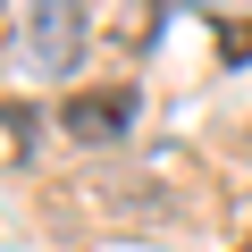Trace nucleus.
I'll use <instances>...</instances> for the list:
<instances>
[{
	"label": "nucleus",
	"mask_w": 252,
	"mask_h": 252,
	"mask_svg": "<svg viewBox=\"0 0 252 252\" xmlns=\"http://www.w3.org/2000/svg\"><path fill=\"white\" fill-rule=\"evenodd\" d=\"M84 51H93V26H84L76 0H34V9H26V59L42 76H76Z\"/></svg>",
	"instance_id": "obj_1"
},
{
	"label": "nucleus",
	"mask_w": 252,
	"mask_h": 252,
	"mask_svg": "<svg viewBox=\"0 0 252 252\" xmlns=\"http://www.w3.org/2000/svg\"><path fill=\"white\" fill-rule=\"evenodd\" d=\"M59 126L76 143H118L126 126H135V93L126 84H101V93H67L59 101Z\"/></svg>",
	"instance_id": "obj_2"
},
{
	"label": "nucleus",
	"mask_w": 252,
	"mask_h": 252,
	"mask_svg": "<svg viewBox=\"0 0 252 252\" xmlns=\"http://www.w3.org/2000/svg\"><path fill=\"white\" fill-rule=\"evenodd\" d=\"M219 59H227V67L252 59V17H227V26H219Z\"/></svg>",
	"instance_id": "obj_3"
}]
</instances>
